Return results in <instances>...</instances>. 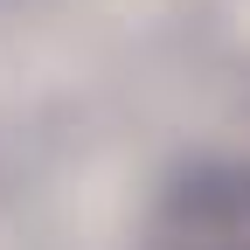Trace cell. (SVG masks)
<instances>
[{
  "mask_svg": "<svg viewBox=\"0 0 250 250\" xmlns=\"http://www.w3.org/2000/svg\"><path fill=\"white\" fill-rule=\"evenodd\" d=\"M153 250H250V188L243 174H188L160 223H153Z\"/></svg>",
  "mask_w": 250,
  "mask_h": 250,
  "instance_id": "cell-1",
  "label": "cell"
}]
</instances>
